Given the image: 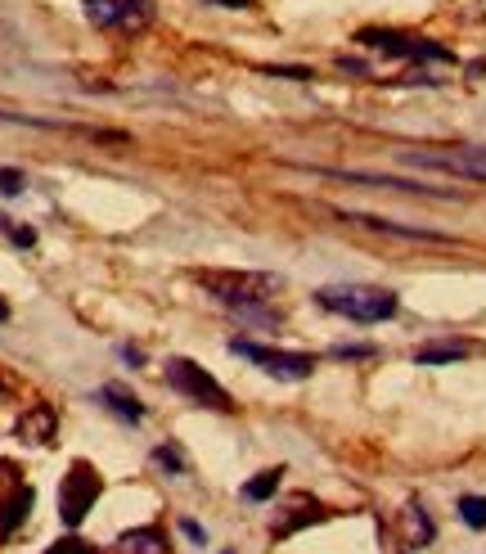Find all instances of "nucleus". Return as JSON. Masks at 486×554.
<instances>
[{
	"mask_svg": "<svg viewBox=\"0 0 486 554\" xmlns=\"http://www.w3.org/2000/svg\"><path fill=\"white\" fill-rule=\"evenodd\" d=\"M266 73L270 77H293V82H311V77H315L311 68H266Z\"/></svg>",
	"mask_w": 486,
	"mask_h": 554,
	"instance_id": "24",
	"label": "nucleus"
},
{
	"mask_svg": "<svg viewBox=\"0 0 486 554\" xmlns=\"http://www.w3.org/2000/svg\"><path fill=\"white\" fill-rule=\"evenodd\" d=\"M162 379L171 383V392H180V397L198 401V406H212V410H234L230 392L221 388V383L212 379V374L203 370V365H194L189 356H171L167 370H162Z\"/></svg>",
	"mask_w": 486,
	"mask_h": 554,
	"instance_id": "3",
	"label": "nucleus"
},
{
	"mask_svg": "<svg viewBox=\"0 0 486 554\" xmlns=\"http://www.w3.org/2000/svg\"><path fill=\"white\" fill-rule=\"evenodd\" d=\"M122 361L131 365V370H140V365H144V352H140V347H131V343H126V347H122Z\"/></svg>",
	"mask_w": 486,
	"mask_h": 554,
	"instance_id": "27",
	"label": "nucleus"
},
{
	"mask_svg": "<svg viewBox=\"0 0 486 554\" xmlns=\"http://www.w3.org/2000/svg\"><path fill=\"white\" fill-rule=\"evenodd\" d=\"M117 545L131 554H162L167 550V536H162V527H140V532H126Z\"/></svg>",
	"mask_w": 486,
	"mask_h": 554,
	"instance_id": "15",
	"label": "nucleus"
},
{
	"mask_svg": "<svg viewBox=\"0 0 486 554\" xmlns=\"http://www.w3.org/2000/svg\"><path fill=\"white\" fill-rule=\"evenodd\" d=\"M5 320H9V302L0 298V325H5Z\"/></svg>",
	"mask_w": 486,
	"mask_h": 554,
	"instance_id": "29",
	"label": "nucleus"
},
{
	"mask_svg": "<svg viewBox=\"0 0 486 554\" xmlns=\"http://www.w3.org/2000/svg\"><path fill=\"white\" fill-rule=\"evenodd\" d=\"M333 356H338V361H369L374 347H369V343H338V347H333Z\"/></svg>",
	"mask_w": 486,
	"mask_h": 554,
	"instance_id": "22",
	"label": "nucleus"
},
{
	"mask_svg": "<svg viewBox=\"0 0 486 554\" xmlns=\"http://www.w3.org/2000/svg\"><path fill=\"white\" fill-rule=\"evenodd\" d=\"M86 19L95 28L140 32V28H149L153 10H149V0H86Z\"/></svg>",
	"mask_w": 486,
	"mask_h": 554,
	"instance_id": "7",
	"label": "nucleus"
},
{
	"mask_svg": "<svg viewBox=\"0 0 486 554\" xmlns=\"http://www.w3.org/2000/svg\"><path fill=\"white\" fill-rule=\"evenodd\" d=\"M207 5H221V10H252V0H207Z\"/></svg>",
	"mask_w": 486,
	"mask_h": 554,
	"instance_id": "28",
	"label": "nucleus"
},
{
	"mask_svg": "<svg viewBox=\"0 0 486 554\" xmlns=\"http://www.w3.org/2000/svg\"><path fill=\"white\" fill-rule=\"evenodd\" d=\"M315 307L356 325H378V320H392L401 302L392 289H378V284H329V289H315Z\"/></svg>",
	"mask_w": 486,
	"mask_h": 554,
	"instance_id": "1",
	"label": "nucleus"
},
{
	"mask_svg": "<svg viewBox=\"0 0 486 554\" xmlns=\"http://www.w3.org/2000/svg\"><path fill=\"white\" fill-rule=\"evenodd\" d=\"M401 523H405L401 550H423V545H432V536H437V523L428 518V509H423L419 500H410V505L401 509Z\"/></svg>",
	"mask_w": 486,
	"mask_h": 554,
	"instance_id": "11",
	"label": "nucleus"
},
{
	"mask_svg": "<svg viewBox=\"0 0 486 554\" xmlns=\"http://www.w3.org/2000/svg\"><path fill=\"white\" fill-rule=\"evenodd\" d=\"M338 68H342V73H356V77H365V73H369L365 59H338Z\"/></svg>",
	"mask_w": 486,
	"mask_h": 554,
	"instance_id": "26",
	"label": "nucleus"
},
{
	"mask_svg": "<svg viewBox=\"0 0 486 554\" xmlns=\"http://www.w3.org/2000/svg\"><path fill=\"white\" fill-rule=\"evenodd\" d=\"M32 500H36V496H32V487H14V491L5 496V505H0V545H5L9 536H14V527L27 518Z\"/></svg>",
	"mask_w": 486,
	"mask_h": 554,
	"instance_id": "13",
	"label": "nucleus"
},
{
	"mask_svg": "<svg viewBox=\"0 0 486 554\" xmlns=\"http://www.w3.org/2000/svg\"><path fill=\"white\" fill-rule=\"evenodd\" d=\"M180 532H185V536H189V541H194V545H207V532H203V527L194 523V518H180Z\"/></svg>",
	"mask_w": 486,
	"mask_h": 554,
	"instance_id": "25",
	"label": "nucleus"
},
{
	"mask_svg": "<svg viewBox=\"0 0 486 554\" xmlns=\"http://www.w3.org/2000/svg\"><path fill=\"white\" fill-rule=\"evenodd\" d=\"M338 217H342V221H351V226L378 230V235H392V239H410V244H455V235H446V230H432V226H401V221L374 217V212H338Z\"/></svg>",
	"mask_w": 486,
	"mask_h": 554,
	"instance_id": "8",
	"label": "nucleus"
},
{
	"mask_svg": "<svg viewBox=\"0 0 486 554\" xmlns=\"http://www.w3.org/2000/svg\"><path fill=\"white\" fill-rule=\"evenodd\" d=\"M320 176L333 181H356V185H378V190H401V194H428V199H459L455 190H441V185H419V181H401V176H374V172H347V167H315Z\"/></svg>",
	"mask_w": 486,
	"mask_h": 554,
	"instance_id": "9",
	"label": "nucleus"
},
{
	"mask_svg": "<svg viewBox=\"0 0 486 554\" xmlns=\"http://www.w3.org/2000/svg\"><path fill=\"white\" fill-rule=\"evenodd\" d=\"M153 464H158V469H167L171 478H185V473H189V460H185V451H180V446H153Z\"/></svg>",
	"mask_w": 486,
	"mask_h": 554,
	"instance_id": "18",
	"label": "nucleus"
},
{
	"mask_svg": "<svg viewBox=\"0 0 486 554\" xmlns=\"http://www.w3.org/2000/svg\"><path fill=\"white\" fill-rule=\"evenodd\" d=\"M230 352L243 356V361H252V365H261V370H266L270 379H279V383H302V379H311V370H315V356L275 352V347L252 343V338H230Z\"/></svg>",
	"mask_w": 486,
	"mask_h": 554,
	"instance_id": "4",
	"label": "nucleus"
},
{
	"mask_svg": "<svg viewBox=\"0 0 486 554\" xmlns=\"http://www.w3.org/2000/svg\"><path fill=\"white\" fill-rule=\"evenodd\" d=\"M468 356V343H428L414 352V365H455Z\"/></svg>",
	"mask_w": 486,
	"mask_h": 554,
	"instance_id": "14",
	"label": "nucleus"
},
{
	"mask_svg": "<svg viewBox=\"0 0 486 554\" xmlns=\"http://www.w3.org/2000/svg\"><path fill=\"white\" fill-rule=\"evenodd\" d=\"M54 428H59V415H54V406H45V401H32V406L18 415L14 437L23 446H50L54 442Z\"/></svg>",
	"mask_w": 486,
	"mask_h": 554,
	"instance_id": "10",
	"label": "nucleus"
},
{
	"mask_svg": "<svg viewBox=\"0 0 486 554\" xmlns=\"http://www.w3.org/2000/svg\"><path fill=\"white\" fill-rule=\"evenodd\" d=\"M459 518H464L473 532H486V496H459Z\"/></svg>",
	"mask_w": 486,
	"mask_h": 554,
	"instance_id": "19",
	"label": "nucleus"
},
{
	"mask_svg": "<svg viewBox=\"0 0 486 554\" xmlns=\"http://www.w3.org/2000/svg\"><path fill=\"white\" fill-rule=\"evenodd\" d=\"M225 554H230V550H225Z\"/></svg>",
	"mask_w": 486,
	"mask_h": 554,
	"instance_id": "30",
	"label": "nucleus"
},
{
	"mask_svg": "<svg viewBox=\"0 0 486 554\" xmlns=\"http://www.w3.org/2000/svg\"><path fill=\"white\" fill-rule=\"evenodd\" d=\"M99 500V473L90 469L86 460H77L68 473H63V487H59V518L63 527H81L90 514V505Z\"/></svg>",
	"mask_w": 486,
	"mask_h": 554,
	"instance_id": "6",
	"label": "nucleus"
},
{
	"mask_svg": "<svg viewBox=\"0 0 486 554\" xmlns=\"http://www.w3.org/2000/svg\"><path fill=\"white\" fill-rule=\"evenodd\" d=\"M194 280L203 284L216 302H225V307H243V302H270L279 289H284V280H279V275H270V271H198Z\"/></svg>",
	"mask_w": 486,
	"mask_h": 554,
	"instance_id": "2",
	"label": "nucleus"
},
{
	"mask_svg": "<svg viewBox=\"0 0 486 554\" xmlns=\"http://www.w3.org/2000/svg\"><path fill=\"white\" fill-rule=\"evenodd\" d=\"M356 41L369 50H383V55H392V59H437V64H450V59H455L446 46H437V41L410 37V32H392V28H360Z\"/></svg>",
	"mask_w": 486,
	"mask_h": 554,
	"instance_id": "5",
	"label": "nucleus"
},
{
	"mask_svg": "<svg viewBox=\"0 0 486 554\" xmlns=\"http://www.w3.org/2000/svg\"><path fill=\"white\" fill-rule=\"evenodd\" d=\"M279 478H284V469H261L257 478H248L239 487V496L243 500H252V505H261V500H270L279 491Z\"/></svg>",
	"mask_w": 486,
	"mask_h": 554,
	"instance_id": "16",
	"label": "nucleus"
},
{
	"mask_svg": "<svg viewBox=\"0 0 486 554\" xmlns=\"http://www.w3.org/2000/svg\"><path fill=\"white\" fill-rule=\"evenodd\" d=\"M45 554H95V545H86L81 536H63V541H54Z\"/></svg>",
	"mask_w": 486,
	"mask_h": 554,
	"instance_id": "23",
	"label": "nucleus"
},
{
	"mask_svg": "<svg viewBox=\"0 0 486 554\" xmlns=\"http://www.w3.org/2000/svg\"><path fill=\"white\" fill-rule=\"evenodd\" d=\"M0 230H5V239H9L14 248H32V244H36V230H32V226H14L9 217H0Z\"/></svg>",
	"mask_w": 486,
	"mask_h": 554,
	"instance_id": "20",
	"label": "nucleus"
},
{
	"mask_svg": "<svg viewBox=\"0 0 486 554\" xmlns=\"http://www.w3.org/2000/svg\"><path fill=\"white\" fill-rule=\"evenodd\" d=\"M230 316H234V320H243V325H257V329L279 325V316L266 307V302H243V307H230Z\"/></svg>",
	"mask_w": 486,
	"mask_h": 554,
	"instance_id": "17",
	"label": "nucleus"
},
{
	"mask_svg": "<svg viewBox=\"0 0 486 554\" xmlns=\"http://www.w3.org/2000/svg\"><path fill=\"white\" fill-rule=\"evenodd\" d=\"M23 185H27V176L18 172V167H0V194H5V199H18Z\"/></svg>",
	"mask_w": 486,
	"mask_h": 554,
	"instance_id": "21",
	"label": "nucleus"
},
{
	"mask_svg": "<svg viewBox=\"0 0 486 554\" xmlns=\"http://www.w3.org/2000/svg\"><path fill=\"white\" fill-rule=\"evenodd\" d=\"M95 401H99L104 410H113L117 419H126V424H140V419H144V406H140V401H135L126 388H117V383H104V388L95 392Z\"/></svg>",
	"mask_w": 486,
	"mask_h": 554,
	"instance_id": "12",
	"label": "nucleus"
}]
</instances>
